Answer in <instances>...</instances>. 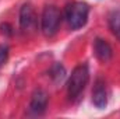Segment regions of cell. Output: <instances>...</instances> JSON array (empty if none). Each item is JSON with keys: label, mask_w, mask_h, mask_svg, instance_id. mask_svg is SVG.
I'll use <instances>...</instances> for the list:
<instances>
[{"label": "cell", "mask_w": 120, "mask_h": 119, "mask_svg": "<svg viewBox=\"0 0 120 119\" xmlns=\"http://www.w3.org/2000/svg\"><path fill=\"white\" fill-rule=\"evenodd\" d=\"M36 25H38V18H36L34 7L30 3L22 4V7L20 8V28H21V31L25 34L34 32L36 30Z\"/></svg>", "instance_id": "277c9868"}, {"label": "cell", "mask_w": 120, "mask_h": 119, "mask_svg": "<svg viewBox=\"0 0 120 119\" xmlns=\"http://www.w3.org/2000/svg\"><path fill=\"white\" fill-rule=\"evenodd\" d=\"M61 16L57 7L55 6H46L43 8L42 17H41V30L46 38L53 36L60 27Z\"/></svg>", "instance_id": "3957f363"}, {"label": "cell", "mask_w": 120, "mask_h": 119, "mask_svg": "<svg viewBox=\"0 0 120 119\" xmlns=\"http://www.w3.org/2000/svg\"><path fill=\"white\" fill-rule=\"evenodd\" d=\"M94 53L98 59L103 63H108L113 56V51L112 46L109 45V42H106L102 38H96L94 41Z\"/></svg>", "instance_id": "52a82bcc"}, {"label": "cell", "mask_w": 120, "mask_h": 119, "mask_svg": "<svg viewBox=\"0 0 120 119\" xmlns=\"http://www.w3.org/2000/svg\"><path fill=\"white\" fill-rule=\"evenodd\" d=\"M48 101H49V95L45 90L38 88L32 92L31 97V104H30V111L35 115H41L45 112L46 107H48Z\"/></svg>", "instance_id": "5b68a950"}, {"label": "cell", "mask_w": 120, "mask_h": 119, "mask_svg": "<svg viewBox=\"0 0 120 119\" xmlns=\"http://www.w3.org/2000/svg\"><path fill=\"white\" fill-rule=\"evenodd\" d=\"M88 14H90V6L84 1L70 3L67 4L66 11H64V17L71 30L82 28L88 21Z\"/></svg>", "instance_id": "7a4b0ae2"}, {"label": "cell", "mask_w": 120, "mask_h": 119, "mask_svg": "<svg viewBox=\"0 0 120 119\" xmlns=\"http://www.w3.org/2000/svg\"><path fill=\"white\" fill-rule=\"evenodd\" d=\"M50 77L56 81V83H61L66 77V69L61 63H55L50 69Z\"/></svg>", "instance_id": "9c48e42d"}, {"label": "cell", "mask_w": 120, "mask_h": 119, "mask_svg": "<svg viewBox=\"0 0 120 119\" xmlns=\"http://www.w3.org/2000/svg\"><path fill=\"white\" fill-rule=\"evenodd\" d=\"M88 80H90V70L85 63L78 64L71 71V76L67 83V95L71 101H75L80 98L85 86L88 84Z\"/></svg>", "instance_id": "6da1fadb"}, {"label": "cell", "mask_w": 120, "mask_h": 119, "mask_svg": "<svg viewBox=\"0 0 120 119\" xmlns=\"http://www.w3.org/2000/svg\"><path fill=\"white\" fill-rule=\"evenodd\" d=\"M109 28L120 41V8H115L109 14Z\"/></svg>", "instance_id": "ba28073f"}, {"label": "cell", "mask_w": 120, "mask_h": 119, "mask_svg": "<svg viewBox=\"0 0 120 119\" xmlns=\"http://www.w3.org/2000/svg\"><path fill=\"white\" fill-rule=\"evenodd\" d=\"M8 58V46L7 45H0V67L6 63Z\"/></svg>", "instance_id": "30bf717a"}, {"label": "cell", "mask_w": 120, "mask_h": 119, "mask_svg": "<svg viewBox=\"0 0 120 119\" xmlns=\"http://www.w3.org/2000/svg\"><path fill=\"white\" fill-rule=\"evenodd\" d=\"M92 102L98 109H103L108 105V90L102 79H98L95 81V86L92 90Z\"/></svg>", "instance_id": "8992f818"}]
</instances>
